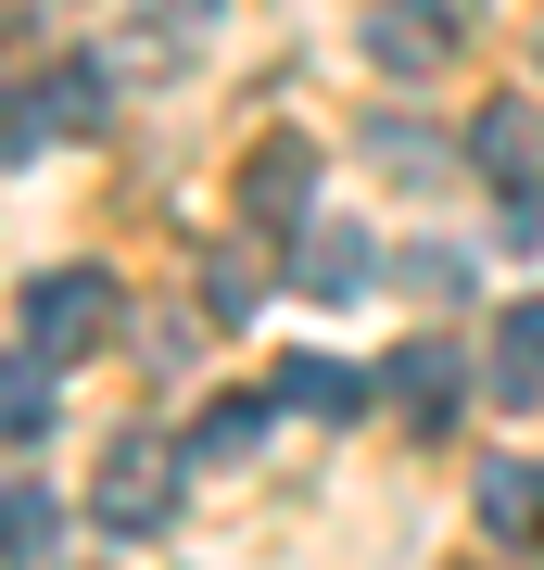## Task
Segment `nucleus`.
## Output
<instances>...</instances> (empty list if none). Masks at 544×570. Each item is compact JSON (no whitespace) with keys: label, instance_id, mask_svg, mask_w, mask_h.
<instances>
[{"label":"nucleus","instance_id":"obj_9","mask_svg":"<svg viewBox=\"0 0 544 570\" xmlns=\"http://www.w3.org/2000/svg\"><path fill=\"white\" fill-rule=\"evenodd\" d=\"M494 393L506 406H544V292L494 317Z\"/></svg>","mask_w":544,"mask_h":570},{"label":"nucleus","instance_id":"obj_10","mask_svg":"<svg viewBox=\"0 0 544 570\" xmlns=\"http://www.w3.org/2000/svg\"><path fill=\"white\" fill-rule=\"evenodd\" d=\"M279 406H304V419H367V367H343V355H291V367H279Z\"/></svg>","mask_w":544,"mask_h":570},{"label":"nucleus","instance_id":"obj_5","mask_svg":"<svg viewBox=\"0 0 544 570\" xmlns=\"http://www.w3.org/2000/svg\"><path fill=\"white\" fill-rule=\"evenodd\" d=\"M115 26H127V63L165 77V63H190L202 39H216V0H115Z\"/></svg>","mask_w":544,"mask_h":570},{"label":"nucleus","instance_id":"obj_7","mask_svg":"<svg viewBox=\"0 0 544 570\" xmlns=\"http://www.w3.org/2000/svg\"><path fill=\"white\" fill-rule=\"evenodd\" d=\"M468 153H482V178L506 190V204H544V127L520 102H482V140H468Z\"/></svg>","mask_w":544,"mask_h":570},{"label":"nucleus","instance_id":"obj_11","mask_svg":"<svg viewBox=\"0 0 544 570\" xmlns=\"http://www.w3.org/2000/svg\"><path fill=\"white\" fill-rule=\"evenodd\" d=\"M51 546H63V508L39 482H0V570H51Z\"/></svg>","mask_w":544,"mask_h":570},{"label":"nucleus","instance_id":"obj_14","mask_svg":"<svg viewBox=\"0 0 544 570\" xmlns=\"http://www.w3.org/2000/svg\"><path fill=\"white\" fill-rule=\"evenodd\" d=\"M51 431V355H0V444Z\"/></svg>","mask_w":544,"mask_h":570},{"label":"nucleus","instance_id":"obj_17","mask_svg":"<svg viewBox=\"0 0 544 570\" xmlns=\"http://www.w3.org/2000/svg\"><path fill=\"white\" fill-rule=\"evenodd\" d=\"M254 292H266L254 254H216V266H202V305H216V317H254Z\"/></svg>","mask_w":544,"mask_h":570},{"label":"nucleus","instance_id":"obj_6","mask_svg":"<svg viewBox=\"0 0 544 570\" xmlns=\"http://www.w3.org/2000/svg\"><path fill=\"white\" fill-rule=\"evenodd\" d=\"M456 381H468V367H456V343H431V330H418V343H393V367H380V393H393L418 431L456 419Z\"/></svg>","mask_w":544,"mask_h":570},{"label":"nucleus","instance_id":"obj_12","mask_svg":"<svg viewBox=\"0 0 544 570\" xmlns=\"http://www.w3.org/2000/svg\"><path fill=\"white\" fill-rule=\"evenodd\" d=\"M254 444H266V393H216V406L190 419V456L202 469H241Z\"/></svg>","mask_w":544,"mask_h":570},{"label":"nucleus","instance_id":"obj_1","mask_svg":"<svg viewBox=\"0 0 544 570\" xmlns=\"http://www.w3.org/2000/svg\"><path fill=\"white\" fill-rule=\"evenodd\" d=\"M178 494H190V444H165V431H115L101 469H89V520L115 532V546L178 532Z\"/></svg>","mask_w":544,"mask_h":570},{"label":"nucleus","instance_id":"obj_2","mask_svg":"<svg viewBox=\"0 0 544 570\" xmlns=\"http://www.w3.org/2000/svg\"><path fill=\"white\" fill-rule=\"evenodd\" d=\"M115 317H127V292L101 279V266H51V279H26V355H51V367L89 355Z\"/></svg>","mask_w":544,"mask_h":570},{"label":"nucleus","instance_id":"obj_4","mask_svg":"<svg viewBox=\"0 0 544 570\" xmlns=\"http://www.w3.org/2000/svg\"><path fill=\"white\" fill-rule=\"evenodd\" d=\"M444 51H456V0H380L367 13V63L380 77H431Z\"/></svg>","mask_w":544,"mask_h":570},{"label":"nucleus","instance_id":"obj_13","mask_svg":"<svg viewBox=\"0 0 544 570\" xmlns=\"http://www.w3.org/2000/svg\"><path fill=\"white\" fill-rule=\"evenodd\" d=\"M291 279L343 305V292H367V242H355V228H304V242H291Z\"/></svg>","mask_w":544,"mask_h":570},{"label":"nucleus","instance_id":"obj_15","mask_svg":"<svg viewBox=\"0 0 544 570\" xmlns=\"http://www.w3.org/2000/svg\"><path fill=\"white\" fill-rule=\"evenodd\" d=\"M63 127H51V89H0V165H26V153H51Z\"/></svg>","mask_w":544,"mask_h":570},{"label":"nucleus","instance_id":"obj_3","mask_svg":"<svg viewBox=\"0 0 544 570\" xmlns=\"http://www.w3.org/2000/svg\"><path fill=\"white\" fill-rule=\"evenodd\" d=\"M228 204H241V228H317L304 216L317 204V127H266L241 153V178H228Z\"/></svg>","mask_w":544,"mask_h":570},{"label":"nucleus","instance_id":"obj_16","mask_svg":"<svg viewBox=\"0 0 544 570\" xmlns=\"http://www.w3.org/2000/svg\"><path fill=\"white\" fill-rule=\"evenodd\" d=\"M51 127H101V102H115V77H101V63H51Z\"/></svg>","mask_w":544,"mask_h":570},{"label":"nucleus","instance_id":"obj_8","mask_svg":"<svg viewBox=\"0 0 544 570\" xmlns=\"http://www.w3.org/2000/svg\"><path fill=\"white\" fill-rule=\"evenodd\" d=\"M482 532H494L506 558L544 546V469H532V456H494V469H482Z\"/></svg>","mask_w":544,"mask_h":570}]
</instances>
